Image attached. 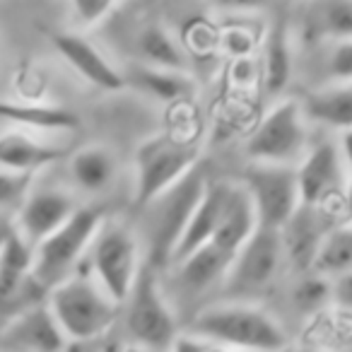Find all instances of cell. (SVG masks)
<instances>
[{"instance_id": "obj_1", "label": "cell", "mask_w": 352, "mask_h": 352, "mask_svg": "<svg viewBox=\"0 0 352 352\" xmlns=\"http://www.w3.org/2000/svg\"><path fill=\"white\" fill-rule=\"evenodd\" d=\"M188 333L210 345L241 352H280L289 347L283 323L254 302L227 299L201 309L193 316Z\"/></svg>"}, {"instance_id": "obj_2", "label": "cell", "mask_w": 352, "mask_h": 352, "mask_svg": "<svg viewBox=\"0 0 352 352\" xmlns=\"http://www.w3.org/2000/svg\"><path fill=\"white\" fill-rule=\"evenodd\" d=\"M46 304L70 345H85L107 336L121 309V304L104 292L92 273H73L60 280L49 289Z\"/></svg>"}, {"instance_id": "obj_3", "label": "cell", "mask_w": 352, "mask_h": 352, "mask_svg": "<svg viewBox=\"0 0 352 352\" xmlns=\"http://www.w3.org/2000/svg\"><path fill=\"white\" fill-rule=\"evenodd\" d=\"M208 184V176L203 169H191L182 182L166 188L157 198H152L145 210V244H147V261L152 268H164L171 263L174 249L196 210L198 201L203 196V188Z\"/></svg>"}, {"instance_id": "obj_4", "label": "cell", "mask_w": 352, "mask_h": 352, "mask_svg": "<svg viewBox=\"0 0 352 352\" xmlns=\"http://www.w3.org/2000/svg\"><path fill=\"white\" fill-rule=\"evenodd\" d=\"M123 304L131 345L145 347L150 352H166V347L179 336V323L160 283L157 268L142 263L135 285Z\"/></svg>"}, {"instance_id": "obj_5", "label": "cell", "mask_w": 352, "mask_h": 352, "mask_svg": "<svg viewBox=\"0 0 352 352\" xmlns=\"http://www.w3.org/2000/svg\"><path fill=\"white\" fill-rule=\"evenodd\" d=\"M87 254L92 278L116 304L126 302L145 263L135 232L123 222L104 220Z\"/></svg>"}, {"instance_id": "obj_6", "label": "cell", "mask_w": 352, "mask_h": 352, "mask_svg": "<svg viewBox=\"0 0 352 352\" xmlns=\"http://www.w3.org/2000/svg\"><path fill=\"white\" fill-rule=\"evenodd\" d=\"M104 222L102 210L97 208H78L65 225L34 246V280L49 292L60 280L70 278L89 251Z\"/></svg>"}, {"instance_id": "obj_7", "label": "cell", "mask_w": 352, "mask_h": 352, "mask_svg": "<svg viewBox=\"0 0 352 352\" xmlns=\"http://www.w3.org/2000/svg\"><path fill=\"white\" fill-rule=\"evenodd\" d=\"M307 116L297 99H280L265 111L246 140L251 162L297 166L307 155Z\"/></svg>"}, {"instance_id": "obj_8", "label": "cell", "mask_w": 352, "mask_h": 352, "mask_svg": "<svg viewBox=\"0 0 352 352\" xmlns=\"http://www.w3.org/2000/svg\"><path fill=\"white\" fill-rule=\"evenodd\" d=\"M198 166V152L169 135H155L135 152V203L147 206L152 198L179 184Z\"/></svg>"}, {"instance_id": "obj_9", "label": "cell", "mask_w": 352, "mask_h": 352, "mask_svg": "<svg viewBox=\"0 0 352 352\" xmlns=\"http://www.w3.org/2000/svg\"><path fill=\"white\" fill-rule=\"evenodd\" d=\"M241 186L251 196L258 227H265V230L280 232L294 215V210L302 206L294 166L251 162Z\"/></svg>"}, {"instance_id": "obj_10", "label": "cell", "mask_w": 352, "mask_h": 352, "mask_svg": "<svg viewBox=\"0 0 352 352\" xmlns=\"http://www.w3.org/2000/svg\"><path fill=\"white\" fill-rule=\"evenodd\" d=\"M285 261L283 239L278 230L256 227L254 234L246 239V244L234 254L230 265V273L225 278V292L232 299L249 302L246 297L263 292L280 273V265Z\"/></svg>"}, {"instance_id": "obj_11", "label": "cell", "mask_w": 352, "mask_h": 352, "mask_svg": "<svg viewBox=\"0 0 352 352\" xmlns=\"http://www.w3.org/2000/svg\"><path fill=\"white\" fill-rule=\"evenodd\" d=\"M297 186L302 206H314L328 210L333 201L347 193V166L342 162L340 145L333 140H323L309 147L307 155L299 160Z\"/></svg>"}, {"instance_id": "obj_12", "label": "cell", "mask_w": 352, "mask_h": 352, "mask_svg": "<svg viewBox=\"0 0 352 352\" xmlns=\"http://www.w3.org/2000/svg\"><path fill=\"white\" fill-rule=\"evenodd\" d=\"M70 340L60 331L49 304L39 302L15 311L0 328V352H68Z\"/></svg>"}, {"instance_id": "obj_13", "label": "cell", "mask_w": 352, "mask_h": 352, "mask_svg": "<svg viewBox=\"0 0 352 352\" xmlns=\"http://www.w3.org/2000/svg\"><path fill=\"white\" fill-rule=\"evenodd\" d=\"M78 208L80 206L75 203V198L70 193L60 191V188L32 191L22 201L20 217H17V232L32 246H36L49 234H54L60 225H65Z\"/></svg>"}, {"instance_id": "obj_14", "label": "cell", "mask_w": 352, "mask_h": 352, "mask_svg": "<svg viewBox=\"0 0 352 352\" xmlns=\"http://www.w3.org/2000/svg\"><path fill=\"white\" fill-rule=\"evenodd\" d=\"M54 46L65 58V63L80 78L87 80L89 85H94L99 89H107V92H116V89L126 87V78H123L121 70L89 39L73 34V32H58V34H54Z\"/></svg>"}, {"instance_id": "obj_15", "label": "cell", "mask_w": 352, "mask_h": 352, "mask_svg": "<svg viewBox=\"0 0 352 352\" xmlns=\"http://www.w3.org/2000/svg\"><path fill=\"white\" fill-rule=\"evenodd\" d=\"M328 230L331 227L326 225V210L314 206H299L294 215L287 220V225L280 230L285 258L299 273L314 270V261H316V254Z\"/></svg>"}, {"instance_id": "obj_16", "label": "cell", "mask_w": 352, "mask_h": 352, "mask_svg": "<svg viewBox=\"0 0 352 352\" xmlns=\"http://www.w3.org/2000/svg\"><path fill=\"white\" fill-rule=\"evenodd\" d=\"M230 191H232L230 182H210V179H208L201 201H198V206H196V210H193L191 220H188L186 230H184L182 239L176 244L169 265L179 263V261L191 256L193 251H198L201 246L210 244L217 232V225H220V220H222V212H225Z\"/></svg>"}, {"instance_id": "obj_17", "label": "cell", "mask_w": 352, "mask_h": 352, "mask_svg": "<svg viewBox=\"0 0 352 352\" xmlns=\"http://www.w3.org/2000/svg\"><path fill=\"white\" fill-rule=\"evenodd\" d=\"M297 36L311 46L352 39V0H304Z\"/></svg>"}, {"instance_id": "obj_18", "label": "cell", "mask_w": 352, "mask_h": 352, "mask_svg": "<svg viewBox=\"0 0 352 352\" xmlns=\"http://www.w3.org/2000/svg\"><path fill=\"white\" fill-rule=\"evenodd\" d=\"M34 283V246L15 227L6 249L0 251V307L15 304Z\"/></svg>"}, {"instance_id": "obj_19", "label": "cell", "mask_w": 352, "mask_h": 352, "mask_svg": "<svg viewBox=\"0 0 352 352\" xmlns=\"http://www.w3.org/2000/svg\"><path fill=\"white\" fill-rule=\"evenodd\" d=\"M256 227H258V220H256V210L249 191L241 184H232L225 212H222V220L217 225V232L210 244H215L217 249L234 258V254L246 244V239L254 234Z\"/></svg>"}, {"instance_id": "obj_20", "label": "cell", "mask_w": 352, "mask_h": 352, "mask_svg": "<svg viewBox=\"0 0 352 352\" xmlns=\"http://www.w3.org/2000/svg\"><path fill=\"white\" fill-rule=\"evenodd\" d=\"M232 256L220 251L215 244H206L184 261L174 263L179 285L188 294H206L212 287H222L230 273Z\"/></svg>"}, {"instance_id": "obj_21", "label": "cell", "mask_w": 352, "mask_h": 352, "mask_svg": "<svg viewBox=\"0 0 352 352\" xmlns=\"http://www.w3.org/2000/svg\"><path fill=\"white\" fill-rule=\"evenodd\" d=\"M63 155L60 147L46 145L27 133L8 131L0 135V169L34 176L39 169L63 160Z\"/></svg>"}, {"instance_id": "obj_22", "label": "cell", "mask_w": 352, "mask_h": 352, "mask_svg": "<svg viewBox=\"0 0 352 352\" xmlns=\"http://www.w3.org/2000/svg\"><path fill=\"white\" fill-rule=\"evenodd\" d=\"M123 78H126V85H133L140 92L164 104L184 102L196 94L193 78L188 73H179V70H162L145 63H135L128 68V73H123Z\"/></svg>"}, {"instance_id": "obj_23", "label": "cell", "mask_w": 352, "mask_h": 352, "mask_svg": "<svg viewBox=\"0 0 352 352\" xmlns=\"http://www.w3.org/2000/svg\"><path fill=\"white\" fill-rule=\"evenodd\" d=\"M292 30L287 20L275 22L268 30L263 41V85L268 94H283L292 80L294 51H292Z\"/></svg>"}, {"instance_id": "obj_24", "label": "cell", "mask_w": 352, "mask_h": 352, "mask_svg": "<svg viewBox=\"0 0 352 352\" xmlns=\"http://www.w3.org/2000/svg\"><path fill=\"white\" fill-rule=\"evenodd\" d=\"M116 157L109 147L104 145H89L82 147L70 160V176L78 188L87 193H102L116 179Z\"/></svg>"}, {"instance_id": "obj_25", "label": "cell", "mask_w": 352, "mask_h": 352, "mask_svg": "<svg viewBox=\"0 0 352 352\" xmlns=\"http://www.w3.org/2000/svg\"><path fill=\"white\" fill-rule=\"evenodd\" d=\"M0 118L17 123V126L34 128V131H73L80 126L78 113H73L70 109L49 107V104L6 102V99H0Z\"/></svg>"}, {"instance_id": "obj_26", "label": "cell", "mask_w": 352, "mask_h": 352, "mask_svg": "<svg viewBox=\"0 0 352 352\" xmlns=\"http://www.w3.org/2000/svg\"><path fill=\"white\" fill-rule=\"evenodd\" d=\"M304 116L338 131H352V85H331L302 104Z\"/></svg>"}, {"instance_id": "obj_27", "label": "cell", "mask_w": 352, "mask_h": 352, "mask_svg": "<svg viewBox=\"0 0 352 352\" xmlns=\"http://www.w3.org/2000/svg\"><path fill=\"white\" fill-rule=\"evenodd\" d=\"M138 56L145 65L162 70H179L188 73V58L184 54L182 44L171 36V32L164 25H147L138 34L135 41Z\"/></svg>"}, {"instance_id": "obj_28", "label": "cell", "mask_w": 352, "mask_h": 352, "mask_svg": "<svg viewBox=\"0 0 352 352\" xmlns=\"http://www.w3.org/2000/svg\"><path fill=\"white\" fill-rule=\"evenodd\" d=\"M347 270H352V225L331 227L321 241L311 273L331 280Z\"/></svg>"}, {"instance_id": "obj_29", "label": "cell", "mask_w": 352, "mask_h": 352, "mask_svg": "<svg viewBox=\"0 0 352 352\" xmlns=\"http://www.w3.org/2000/svg\"><path fill=\"white\" fill-rule=\"evenodd\" d=\"M294 304L302 311L318 314L326 304H331V280L318 273L302 278L294 287Z\"/></svg>"}, {"instance_id": "obj_30", "label": "cell", "mask_w": 352, "mask_h": 352, "mask_svg": "<svg viewBox=\"0 0 352 352\" xmlns=\"http://www.w3.org/2000/svg\"><path fill=\"white\" fill-rule=\"evenodd\" d=\"M326 68L333 85H352V39L331 41Z\"/></svg>"}, {"instance_id": "obj_31", "label": "cell", "mask_w": 352, "mask_h": 352, "mask_svg": "<svg viewBox=\"0 0 352 352\" xmlns=\"http://www.w3.org/2000/svg\"><path fill=\"white\" fill-rule=\"evenodd\" d=\"M32 186V174H17V171L0 169V208L15 206L25 201Z\"/></svg>"}, {"instance_id": "obj_32", "label": "cell", "mask_w": 352, "mask_h": 352, "mask_svg": "<svg viewBox=\"0 0 352 352\" xmlns=\"http://www.w3.org/2000/svg\"><path fill=\"white\" fill-rule=\"evenodd\" d=\"M220 44H222V49H225V54L244 60V58H251V56H254L258 41L254 39L251 32L241 30V27H230V30L222 32Z\"/></svg>"}, {"instance_id": "obj_33", "label": "cell", "mask_w": 352, "mask_h": 352, "mask_svg": "<svg viewBox=\"0 0 352 352\" xmlns=\"http://www.w3.org/2000/svg\"><path fill=\"white\" fill-rule=\"evenodd\" d=\"M70 3H73V10L78 15V20L85 27H89V25H97L99 20H104L118 0H70Z\"/></svg>"}, {"instance_id": "obj_34", "label": "cell", "mask_w": 352, "mask_h": 352, "mask_svg": "<svg viewBox=\"0 0 352 352\" xmlns=\"http://www.w3.org/2000/svg\"><path fill=\"white\" fill-rule=\"evenodd\" d=\"M331 304L342 314H352V270L331 278Z\"/></svg>"}, {"instance_id": "obj_35", "label": "cell", "mask_w": 352, "mask_h": 352, "mask_svg": "<svg viewBox=\"0 0 352 352\" xmlns=\"http://www.w3.org/2000/svg\"><path fill=\"white\" fill-rule=\"evenodd\" d=\"M222 12H258L273 6V0H210Z\"/></svg>"}, {"instance_id": "obj_36", "label": "cell", "mask_w": 352, "mask_h": 352, "mask_svg": "<svg viewBox=\"0 0 352 352\" xmlns=\"http://www.w3.org/2000/svg\"><path fill=\"white\" fill-rule=\"evenodd\" d=\"M208 347H210V342L201 340V338H196L193 333L186 331L174 338V342L166 347V352H208Z\"/></svg>"}, {"instance_id": "obj_37", "label": "cell", "mask_w": 352, "mask_h": 352, "mask_svg": "<svg viewBox=\"0 0 352 352\" xmlns=\"http://www.w3.org/2000/svg\"><path fill=\"white\" fill-rule=\"evenodd\" d=\"M340 155H342V162H345V166H347V171L352 174V131H345L342 133V138H340Z\"/></svg>"}, {"instance_id": "obj_38", "label": "cell", "mask_w": 352, "mask_h": 352, "mask_svg": "<svg viewBox=\"0 0 352 352\" xmlns=\"http://www.w3.org/2000/svg\"><path fill=\"white\" fill-rule=\"evenodd\" d=\"M12 232H15V225H12V222L0 212V251L6 249V244H8V239H10Z\"/></svg>"}, {"instance_id": "obj_39", "label": "cell", "mask_w": 352, "mask_h": 352, "mask_svg": "<svg viewBox=\"0 0 352 352\" xmlns=\"http://www.w3.org/2000/svg\"><path fill=\"white\" fill-rule=\"evenodd\" d=\"M208 352H241V350H232V347H222V345H210Z\"/></svg>"}, {"instance_id": "obj_40", "label": "cell", "mask_w": 352, "mask_h": 352, "mask_svg": "<svg viewBox=\"0 0 352 352\" xmlns=\"http://www.w3.org/2000/svg\"><path fill=\"white\" fill-rule=\"evenodd\" d=\"M118 352H150V350H145V347H138V345H126V347H121Z\"/></svg>"}, {"instance_id": "obj_41", "label": "cell", "mask_w": 352, "mask_h": 352, "mask_svg": "<svg viewBox=\"0 0 352 352\" xmlns=\"http://www.w3.org/2000/svg\"><path fill=\"white\" fill-rule=\"evenodd\" d=\"M304 352H326V350H318V347H311V350H304Z\"/></svg>"}, {"instance_id": "obj_42", "label": "cell", "mask_w": 352, "mask_h": 352, "mask_svg": "<svg viewBox=\"0 0 352 352\" xmlns=\"http://www.w3.org/2000/svg\"><path fill=\"white\" fill-rule=\"evenodd\" d=\"M280 352H294L292 347H285V350H280Z\"/></svg>"}]
</instances>
